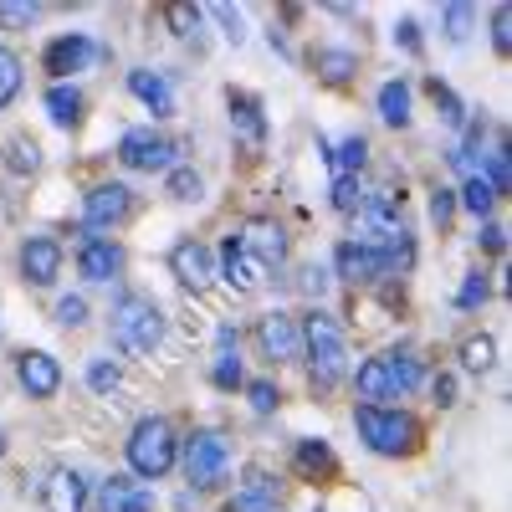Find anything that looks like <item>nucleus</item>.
Segmentation results:
<instances>
[{
    "label": "nucleus",
    "mask_w": 512,
    "mask_h": 512,
    "mask_svg": "<svg viewBox=\"0 0 512 512\" xmlns=\"http://www.w3.org/2000/svg\"><path fill=\"white\" fill-rule=\"evenodd\" d=\"M21 93V57L11 47H0V108Z\"/></svg>",
    "instance_id": "72a5a7b5"
},
{
    "label": "nucleus",
    "mask_w": 512,
    "mask_h": 512,
    "mask_svg": "<svg viewBox=\"0 0 512 512\" xmlns=\"http://www.w3.org/2000/svg\"><path fill=\"white\" fill-rule=\"evenodd\" d=\"M333 210L338 216H359L364 210V185L359 180H333Z\"/></svg>",
    "instance_id": "f704fd0d"
},
{
    "label": "nucleus",
    "mask_w": 512,
    "mask_h": 512,
    "mask_svg": "<svg viewBox=\"0 0 512 512\" xmlns=\"http://www.w3.org/2000/svg\"><path fill=\"white\" fill-rule=\"evenodd\" d=\"M431 98H436V108H441V118H446L451 128H461V123H466V108H461V98L446 88L441 77H431Z\"/></svg>",
    "instance_id": "e433bc0d"
},
{
    "label": "nucleus",
    "mask_w": 512,
    "mask_h": 512,
    "mask_svg": "<svg viewBox=\"0 0 512 512\" xmlns=\"http://www.w3.org/2000/svg\"><path fill=\"white\" fill-rule=\"evenodd\" d=\"M451 216H456V190H436V195H431V221L446 231Z\"/></svg>",
    "instance_id": "49530a36"
},
{
    "label": "nucleus",
    "mask_w": 512,
    "mask_h": 512,
    "mask_svg": "<svg viewBox=\"0 0 512 512\" xmlns=\"http://www.w3.org/2000/svg\"><path fill=\"white\" fill-rule=\"evenodd\" d=\"M241 251L246 256H256V262L262 267H277L282 256H287V236H282V226L277 221H267V216H251L246 226H241Z\"/></svg>",
    "instance_id": "9b49d317"
},
{
    "label": "nucleus",
    "mask_w": 512,
    "mask_h": 512,
    "mask_svg": "<svg viewBox=\"0 0 512 512\" xmlns=\"http://www.w3.org/2000/svg\"><path fill=\"white\" fill-rule=\"evenodd\" d=\"M169 272H175L185 287L205 292L210 282H216V256H210V246H200V241H180L175 251H169Z\"/></svg>",
    "instance_id": "f8f14e48"
},
{
    "label": "nucleus",
    "mask_w": 512,
    "mask_h": 512,
    "mask_svg": "<svg viewBox=\"0 0 512 512\" xmlns=\"http://www.w3.org/2000/svg\"><path fill=\"white\" fill-rule=\"evenodd\" d=\"M0 456H6V431H0Z\"/></svg>",
    "instance_id": "864d4df0"
},
{
    "label": "nucleus",
    "mask_w": 512,
    "mask_h": 512,
    "mask_svg": "<svg viewBox=\"0 0 512 512\" xmlns=\"http://www.w3.org/2000/svg\"><path fill=\"white\" fill-rule=\"evenodd\" d=\"M492 364H497V338H492V333L461 338V369H466V374H487Z\"/></svg>",
    "instance_id": "a878e982"
},
{
    "label": "nucleus",
    "mask_w": 512,
    "mask_h": 512,
    "mask_svg": "<svg viewBox=\"0 0 512 512\" xmlns=\"http://www.w3.org/2000/svg\"><path fill=\"white\" fill-rule=\"evenodd\" d=\"M210 16L226 26V41H236V47H241V41H246V16L236 6H210Z\"/></svg>",
    "instance_id": "79ce46f5"
},
{
    "label": "nucleus",
    "mask_w": 512,
    "mask_h": 512,
    "mask_svg": "<svg viewBox=\"0 0 512 512\" xmlns=\"http://www.w3.org/2000/svg\"><path fill=\"white\" fill-rule=\"evenodd\" d=\"M98 512H154V492H144L134 477H108L98 492Z\"/></svg>",
    "instance_id": "a211bd4d"
},
{
    "label": "nucleus",
    "mask_w": 512,
    "mask_h": 512,
    "mask_svg": "<svg viewBox=\"0 0 512 512\" xmlns=\"http://www.w3.org/2000/svg\"><path fill=\"white\" fill-rule=\"evenodd\" d=\"M164 195L175 200V205H190V200H200V195H205V180L195 175L190 164H175V169L164 175Z\"/></svg>",
    "instance_id": "cd10ccee"
},
{
    "label": "nucleus",
    "mask_w": 512,
    "mask_h": 512,
    "mask_svg": "<svg viewBox=\"0 0 512 512\" xmlns=\"http://www.w3.org/2000/svg\"><path fill=\"white\" fill-rule=\"evenodd\" d=\"M379 118L390 123V128H405V123H410V88H405L400 77L379 88Z\"/></svg>",
    "instance_id": "bb28decb"
},
{
    "label": "nucleus",
    "mask_w": 512,
    "mask_h": 512,
    "mask_svg": "<svg viewBox=\"0 0 512 512\" xmlns=\"http://www.w3.org/2000/svg\"><path fill=\"white\" fill-rule=\"evenodd\" d=\"M297 328H303V359L313 364V384H338L349 374V338L338 318L313 308L308 318H297Z\"/></svg>",
    "instance_id": "f03ea898"
},
{
    "label": "nucleus",
    "mask_w": 512,
    "mask_h": 512,
    "mask_svg": "<svg viewBox=\"0 0 512 512\" xmlns=\"http://www.w3.org/2000/svg\"><path fill=\"white\" fill-rule=\"evenodd\" d=\"M210 379L221 384V390H241L246 374H241V349H236V328H221V354L210 364Z\"/></svg>",
    "instance_id": "412c9836"
},
{
    "label": "nucleus",
    "mask_w": 512,
    "mask_h": 512,
    "mask_svg": "<svg viewBox=\"0 0 512 512\" xmlns=\"http://www.w3.org/2000/svg\"><path fill=\"white\" fill-rule=\"evenodd\" d=\"M180 466H185V477H190L195 492L221 487L226 472H231V446H226V436H216V431L185 436V441H180Z\"/></svg>",
    "instance_id": "39448f33"
},
{
    "label": "nucleus",
    "mask_w": 512,
    "mask_h": 512,
    "mask_svg": "<svg viewBox=\"0 0 512 512\" xmlns=\"http://www.w3.org/2000/svg\"><path fill=\"white\" fill-rule=\"evenodd\" d=\"M128 216H134V190L128 185H98L88 195V231H108Z\"/></svg>",
    "instance_id": "ddd939ff"
},
{
    "label": "nucleus",
    "mask_w": 512,
    "mask_h": 512,
    "mask_svg": "<svg viewBox=\"0 0 512 512\" xmlns=\"http://www.w3.org/2000/svg\"><path fill=\"white\" fill-rule=\"evenodd\" d=\"M16 379H21V390H26L31 400H52V395L62 390V364H57L52 354H41V349H26V354L16 359Z\"/></svg>",
    "instance_id": "9d476101"
},
{
    "label": "nucleus",
    "mask_w": 512,
    "mask_h": 512,
    "mask_svg": "<svg viewBox=\"0 0 512 512\" xmlns=\"http://www.w3.org/2000/svg\"><path fill=\"white\" fill-rule=\"evenodd\" d=\"M93 492H88V477L77 466H57V472L41 482V507L47 512H88Z\"/></svg>",
    "instance_id": "6e6552de"
},
{
    "label": "nucleus",
    "mask_w": 512,
    "mask_h": 512,
    "mask_svg": "<svg viewBox=\"0 0 512 512\" xmlns=\"http://www.w3.org/2000/svg\"><path fill=\"white\" fill-rule=\"evenodd\" d=\"M113 344L123 354H154L164 344V313L154 297L144 292H123L113 303Z\"/></svg>",
    "instance_id": "7ed1b4c3"
},
{
    "label": "nucleus",
    "mask_w": 512,
    "mask_h": 512,
    "mask_svg": "<svg viewBox=\"0 0 512 512\" xmlns=\"http://www.w3.org/2000/svg\"><path fill=\"white\" fill-rule=\"evenodd\" d=\"M231 512H277V507H272V502H256V497H236Z\"/></svg>",
    "instance_id": "603ef678"
},
{
    "label": "nucleus",
    "mask_w": 512,
    "mask_h": 512,
    "mask_svg": "<svg viewBox=\"0 0 512 512\" xmlns=\"http://www.w3.org/2000/svg\"><path fill=\"white\" fill-rule=\"evenodd\" d=\"M128 93H134L154 118H169V113H175V93H169V77H164V72H149V67L128 72Z\"/></svg>",
    "instance_id": "6ab92c4d"
},
{
    "label": "nucleus",
    "mask_w": 512,
    "mask_h": 512,
    "mask_svg": "<svg viewBox=\"0 0 512 512\" xmlns=\"http://www.w3.org/2000/svg\"><path fill=\"white\" fill-rule=\"evenodd\" d=\"M164 21H169V31H175V36H190V31L200 26V11H195V6H169Z\"/></svg>",
    "instance_id": "a18cd8bd"
},
{
    "label": "nucleus",
    "mask_w": 512,
    "mask_h": 512,
    "mask_svg": "<svg viewBox=\"0 0 512 512\" xmlns=\"http://www.w3.org/2000/svg\"><path fill=\"white\" fill-rule=\"evenodd\" d=\"M354 395H359L364 405L395 400V384H390V369H384V354H379V359H364V364L354 369Z\"/></svg>",
    "instance_id": "aec40b11"
},
{
    "label": "nucleus",
    "mask_w": 512,
    "mask_h": 512,
    "mask_svg": "<svg viewBox=\"0 0 512 512\" xmlns=\"http://www.w3.org/2000/svg\"><path fill=\"white\" fill-rule=\"evenodd\" d=\"M487 297H492V282L482 272H472V277L461 282V292H456V308H482Z\"/></svg>",
    "instance_id": "ea45409f"
},
{
    "label": "nucleus",
    "mask_w": 512,
    "mask_h": 512,
    "mask_svg": "<svg viewBox=\"0 0 512 512\" xmlns=\"http://www.w3.org/2000/svg\"><path fill=\"white\" fill-rule=\"evenodd\" d=\"M431 395H436V405H441V410H451V405H456V374H436Z\"/></svg>",
    "instance_id": "de8ad7c7"
},
{
    "label": "nucleus",
    "mask_w": 512,
    "mask_h": 512,
    "mask_svg": "<svg viewBox=\"0 0 512 512\" xmlns=\"http://www.w3.org/2000/svg\"><path fill=\"white\" fill-rule=\"evenodd\" d=\"M256 344H262L272 364H292L303 359V328H297L292 313H262L256 318Z\"/></svg>",
    "instance_id": "0eeeda50"
},
{
    "label": "nucleus",
    "mask_w": 512,
    "mask_h": 512,
    "mask_svg": "<svg viewBox=\"0 0 512 512\" xmlns=\"http://www.w3.org/2000/svg\"><path fill=\"white\" fill-rule=\"evenodd\" d=\"M308 62H313V72L323 82H333V88H338V82H349V77H359V57L344 52V47H318Z\"/></svg>",
    "instance_id": "4be33fe9"
},
{
    "label": "nucleus",
    "mask_w": 512,
    "mask_h": 512,
    "mask_svg": "<svg viewBox=\"0 0 512 512\" xmlns=\"http://www.w3.org/2000/svg\"><path fill=\"white\" fill-rule=\"evenodd\" d=\"M36 6H26V0H0V31H31L36 26Z\"/></svg>",
    "instance_id": "473e14b6"
},
{
    "label": "nucleus",
    "mask_w": 512,
    "mask_h": 512,
    "mask_svg": "<svg viewBox=\"0 0 512 512\" xmlns=\"http://www.w3.org/2000/svg\"><path fill=\"white\" fill-rule=\"evenodd\" d=\"M472 26H477V11L472 6H446V41H456V47H461V41L472 36Z\"/></svg>",
    "instance_id": "58836bf2"
},
{
    "label": "nucleus",
    "mask_w": 512,
    "mask_h": 512,
    "mask_svg": "<svg viewBox=\"0 0 512 512\" xmlns=\"http://www.w3.org/2000/svg\"><path fill=\"white\" fill-rule=\"evenodd\" d=\"M297 461H303L308 472H313V466H318V472H328V466H333V451H328L323 441H297Z\"/></svg>",
    "instance_id": "37998d69"
},
{
    "label": "nucleus",
    "mask_w": 512,
    "mask_h": 512,
    "mask_svg": "<svg viewBox=\"0 0 512 512\" xmlns=\"http://www.w3.org/2000/svg\"><path fill=\"white\" fill-rule=\"evenodd\" d=\"M47 113H52L57 128H77L82 123V93L67 88V82H52L47 88Z\"/></svg>",
    "instance_id": "393cba45"
},
{
    "label": "nucleus",
    "mask_w": 512,
    "mask_h": 512,
    "mask_svg": "<svg viewBox=\"0 0 512 512\" xmlns=\"http://www.w3.org/2000/svg\"><path fill=\"white\" fill-rule=\"evenodd\" d=\"M477 241H482V251H492V256H502V251H507V231H502V226H492V221L482 226V236H477Z\"/></svg>",
    "instance_id": "8fccbe9b"
},
{
    "label": "nucleus",
    "mask_w": 512,
    "mask_h": 512,
    "mask_svg": "<svg viewBox=\"0 0 512 512\" xmlns=\"http://www.w3.org/2000/svg\"><path fill=\"white\" fill-rule=\"evenodd\" d=\"M175 154H180V144H169V139H159L154 128H128V134L118 139V159L128 164V169H144V175H154V169H175Z\"/></svg>",
    "instance_id": "423d86ee"
},
{
    "label": "nucleus",
    "mask_w": 512,
    "mask_h": 512,
    "mask_svg": "<svg viewBox=\"0 0 512 512\" xmlns=\"http://www.w3.org/2000/svg\"><path fill=\"white\" fill-rule=\"evenodd\" d=\"M231 123L241 128V134L251 144H262L267 139V118H262V103H256L251 93H231Z\"/></svg>",
    "instance_id": "b1692460"
},
{
    "label": "nucleus",
    "mask_w": 512,
    "mask_h": 512,
    "mask_svg": "<svg viewBox=\"0 0 512 512\" xmlns=\"http://www.w3.org/2000/svg\"><path fill=\"white\" fill-rule=\"evenodd\" d=\"M241 497H256V502H282V482H272L262 466H246V487H241Z\"/></svg>",
    "instance_id": "2f4dec72"
},
{
    "label": "nucleus",
    "mask_w": 512,
    "mask_h": 512,
    "mask_svg": "<svg viewBox=\"0 0 512 512\" xmlns=\"http://www.w3.org/2000/svg\"><path fill=\"white\" fill-rule=\"evenodd\" d=\"M123 451H128V466H134V477L159 482V477L175 472V461H180V436H175V425H169L164 415H144L134 431H128Z\"/></svg>",
    "instance_id": "f257e3e1"
},
{
    "label": "nucleus",
    "mask_w": 512,
    "mask_h": 512,
    "mask_svg": "<svg viewBox=\"0 0 512 512\" xmlns=\"http://www.w3.org/2000/svg\"><path fill=\"white\" fill-rule=\"evenodd\" d=\"M333 267L344 282H374V277H384V256H379V246H364V241L349 236V241H338Z\"/></svg>",
    "instance_id": "4468645a"
},
{
    "label": "nucleus",
    "mask_w": 512,
    "mask_h": 512,
    "mask_svg": "<svg viewBox=\"0 0 512 512\" xmlns=\"http://www.w3.org/2000/svg\"><path fill=\"white\" fill-rule=\"evenodd\" d=\"M21 277L31 287H52L62 277V246L52 236H26L21 241Z\"/></svg>",
    "instance_id": "1a4fd4ad"
},
{
    "label": "nucleus",
    "mask_w": 512,
    "mask_h": 512,
    "mask_svg": "<svg viewBox=\"0 0 512 512\" xmlns=\"http://www.w3.org/2000/svg\"><path fill=\"white\" fill-rule=\"evenodd\" d=\"M456 205H466L477 221H487L492 216V205H497V190L482 180V175H466V185H461V195H456Z\"/></svg>",
    "instance_id": "c756f323"
},
{
    "label": "nucleus",
    "mask_w": 512,
    "mask_h": 512,
    "mask_svg": "<svg viewBox=\"0 0 512 512\" xmlns=\"http://www.w3.org/2000/svg\"><path fill=\"white\" fill-rule=\"evenodd\" d=\"M262 262H256V256H246L241 251V241L231 236L226 246H221V262H216V277H226L236 292H256V287H262Z\"/></svg>",
    "instance_id": "2eb2a0df"
},
{
    "label": "nucleus",
    "mask_w": 512,
    "mask_h": 512,
    "mask_svg": "<svg viewBox=\"0 0 512 512\" xmlns=\"http://www.w3.org/2000/svg\"><path fill=\"white\" fill-rule=\"evenodd\" d=\"M0 159H6V169H11L16 180H26V175H36V169H41V149H36L31 134H11L6 149H0Z\"/></svg>",
    "instance_id": "5701e85b"
},
{
    "label": "nucleus",
    "mask_w": 512,
    "mask_h": 512,
    "mask_svg": "<svg viewBox=\"0 0 512 512\" xmlns=\"http://www.w3.org/2000/svg\"><path fill=\"white\" fill-rule=\"evenodd\" d=\"M93 57H98V47L82 31H72V36H57L52 47H47V72L52 77H67V72H82Z\"/></svg>",
    "instance_id": "f3484780"
},
{
    "label": "nucleus",
    "mask_w": 512,
    "mask_h": 512,
    "mask_svg": "<svg viewBox=\"0 0 512 512\" xmlns=\"http://www.w3.org/2000/svg\"><path fill=\"white\" fill-rule=\"evenodd\" d=\"M354 425H359V441L374 456H410L420 441V425L405 410H384V405H354Z\"/></svg>",
    "instance_id": "20e7f679"
},
{
    "label": "nucleus",
    "mask_w": 512,
    "mask_h": 512,
    "mask_svg": "<svg viewBox=\"0 0 512 512\" xmlns=\"http://www.w3.org/2000/svg\"><path fill=\"white\" fill-rule=\"evenodd\" d=\"M395 41H400L410 57H420V26H415V21H400V26H395Z\"/></svg>",
    "instance_id": "3c124183"
},
{
    "label": "nucleus",
    "mask_w": 512,
    "mask_h": 512,
    "mask_svg": "<svg viewBox=\"0 0 512 512\" xmlns=\"http://www.w3.org/2000/svg\"><path fill=\"white\" fill-rule=\"evenodd\" d=\"M246 400H251L256 415H272V410L282 405V395H277V384H272V379H251V384H246Z\"/></svg>",
    "instance_id": "4c0bfd02"
},
{
    "label": "nucleus",
    "mask_w": 512,
    "mask_h": 512,
    "mask_svg": "<svg viewBox=\"0 0 512 512\" xmlns=\"http://www.w3.org/2000/svg\"><path fill=\"white\" fill-rule=\"evenodd\" d=\"M118 384H123V374H118L113 359H93V364H88V390H93V395H113Z\"/></svg>",
    "instance_id": "c9c22d12"
},
{
    "label": "nucleus",
    "mask_w": 512,
    "mask_h": 512,
    "mask_svg": "<svg viewBox=\"0 0 512 512\" xmlns=\"http://www.w3.org/2000/svg\"><path fill=\"white\" fill-rule=\"evenodd\" d=\"M384 369H390V384H395V395H410L415 384H420V359L410 349H395V354H384Z\"/></svg>",
    "instance_id": "c85d7f7f"
},
{
    "label": "nucleus",
    "mask_w": 512,
    "mask_h": 512,
    "mask_svg": "<svg viewBox=\"0 0 512 512\" xmlns=\"http://www.w3.org/2000/svg\"><path fill=\"white\" fill-rule=\"evenodd\" d=\"M328 159H333V175H338V180H359V169H364V159H369V144L354 134V139L338 144V154H328Z\"/></svg>",
    "instance_id": "7c9ffc66"
},
{
    "label": "nucleus",
    "mask_w": 512,
    "mask_h": 512,
    "mask_svg": "<svg viewBox=\"0 0 512 512\" xmlns=\"http://www.w3.org/2000/svg\"><path fill=\"white\" fill-rule=\"evenodd\" d=\"M492 47H497V57L512 52V11H507V6L492 11Z\"/></svg>",
    "instance_id": "a19ab883"
},
{
    "label": "nucleus",
    "mask_w": 512,
    "mask_h": 512,
    "mask_svg": "<svg viewBox=\"0 0 512 512\" xmlns=\"http://www.w3.org/2000/svg\"><path fill=\"white\" fill-rule=\"evenodd\" d=\"M297 287H303L308 297H323L328 292V272L323 267H303V282H297Z\"/></svg>",
    "instance_id": "09e8293b"
},
{
    "label": "nucleus",
    "mask_w": 512,
    "mask_h": 512,
    "mask_svg": "<svg viewBox=\"0 0 512 512\" xmlns=\"http://www.w3.org/2000/svg\"><path fill=\"white\" fill-rule=\"evenodd\" d=\"M57 323H62V328H82V323H88V303L67 292L62 303H57Z\"/></svg>",
    "instance_id": "c03bdc74"
},
{
    "label": "nucleus",
    "mask_w": 512,
    "mask_h": 512,
    "mask_svg": "<svg viewBox=\"0 0 512 512\" xmlns=\"http://www.w3.org/2000/svg\"><path fill=\"white\" fill-rule=\"evenodd\" d=\"M77 272L88 277V282H113L123 272V246L88 236V241H82V251H77Z\"/></svg>",
    "instance_id": "dca6fc26"
}]
</instances>
